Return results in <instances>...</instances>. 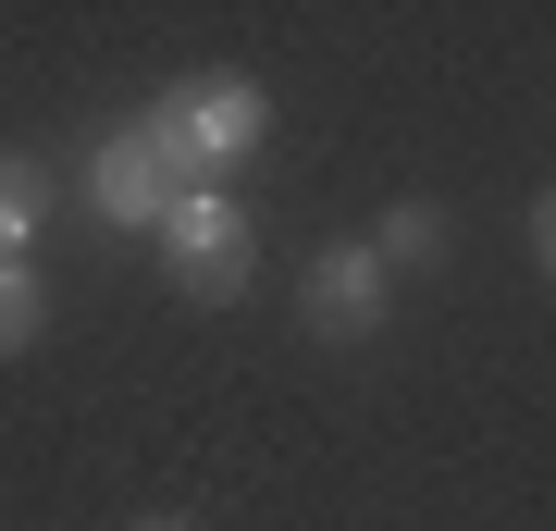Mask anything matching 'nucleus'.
<instances>
[{
    "label": "nucleus",
    "instance_id": "obj_1",
    "mask_svg": "<svg viewBox=\"0 0 556 531\" xmlns=\"http://www.w3.org/2000/svg\"><path fill=\"white\" fill-rule=\"evenodd\" d=\"M137 137H149V161H161L174 186H211L223 161H248L260 137H273V87H260V75H199V87L149 99Z\"/></svg>",
    "mask_w": 556,
    "mask_h": 531
},
{
    "label": "nucleus",
    "instance_id": "obj_2",
    "mask_svg": "<svg viewBox=\"0 0 556 531\" xmlns=\"http://www.w3.org/2000/svg\"><path fill=\"white\" fill-rule=\"evenodd\" d=\"M161 260H174L186 296H236L248 285V211L223 186H174V211H161Z\"/></svg>",
    "mask_w": 556,
    "mask_h": 531
},
{
    "label": "nucleus",
    "instance_id": "obj_3",
    "mask_svg": "<svg viewBox=\"0 0 556 531\" xmlns=\"http://www.w3.org/2000/svg\"><path fill=\"white\" fill-rule=\"evenodd\" d=\"M383 296H396V273L371 260V236H334V248H309V273H298V321L321 346H358L383 321Z\"/></svg>",
    "mask_w": 556,
    "mask_h": 531
},
{
    "label": "nucleus",
    "instance_id": "obj_4",
    "mask_svg": "<svg viewBox=\"0 0 556 531\" xmlns=\"http://www.w3.org/2000/svg\"><path fill=\"white\" fill-rule=\"evenodd\" d=\"M87 198H100V223H124V236H161V211H174V174L149 161L137 124H112V137L87 149Z\"/></svg>",
    "mask_w": 556,
    "mask_h": 531
},
{
    "label": "nucleus",
    "instance_id": "obj_5",
    "mask_svg": "<svg viewBox=\"0 0 556 531\" xmlns=\"http://www.w3.org/2000/svg\"><path fill=\"white\" fill-rule=\"evenodd\" d=\"M445 236H457V223L433 211V198H396V211L371 223V260H383V273H433V260H445Z\"/></svg>",
    "mask_w": 556,
    "mask_h": 531
},
{
    "label": "nucleus",
    "instance_id": "obj_6",
    "mask_svg": "<svg viewBox=\"0 0 556 531\" xmlns=\"http://www.w3.org/2000/svg\"><path fill=\"white\" fill-rule=\"evenodd\" d=\"M38 223H50V174L25 149H0V260H38Z\"/></svg>",
    "mask_w": 556,
    "mask_h": 531
},
{
    "label": "nucleus",
    "instance_id": "obj_7",
    "mask_svg": "<svg viewBox=\"0 0 556 531\" xmlns=\"http://www.w3.org/2000/svg\"><path fill=\"white\" fill-rule=\"evenodd\" d=\"M38 321H50L38 273H25V260H0V358H25V346H38Z\"/></svg>",
    "mask_w": 556,
    "mask_h": 531
},
{
    "label": "nucleus",
    "instance_id": "obj_8",
    "mask_svg": "<svg viewBox=\"0 0 556 531\" xmlns=\"http://www.w3.org/2000/svg\"><path fill=\"white\" fill-rule=\"evenodd\" d=\"M532 260H544V273H556V186L532 198Z\"/></svg>",
    "mask_w": 556,
    "mask_h": 531
},
{
    "label": "nucleus",
    "instance_id": "obj_9",
    "mask_svg": "<svg viewBox=\"0 0 556 531\" xmlns=\"http://www.w3.org/2000/svg\"><path fill=\"white\" fill-rule=\"evenodd\" d=\"M137 531H199V519H137Z\"/></svg>",
    "mask_w": 556,
    "mask_h": 531
}]
</instances>
